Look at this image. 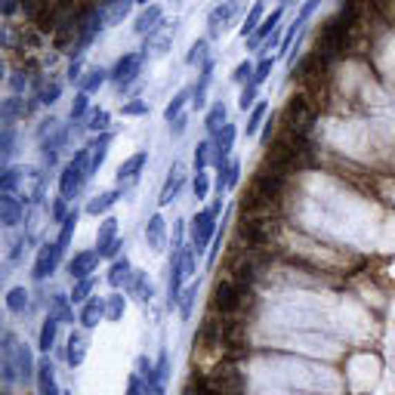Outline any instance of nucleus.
<instances>
[{"mask_svg":"<svg viewBox=\"0 0 395 395\" xmlns=\"http://www.w3.org/2000/svg\"><path fill=\"white\" fill-rule=\"evenodd\" d=\"M182 186H186V170H182V164H180V161H173V167H170V176H167V182H164V189H161V198H157V204H161V207H167V204H173L176 198H180Z\"/></svg>","mask_w":395,"mask_h":395,"instance_id":"11","label":"nucleus"},{"mask_svg":"<svg viewBox=\"0 0 395 395\" xmlns=\"http://www.w3.org/2000/svg\"><path fill=\"white\" fill-rule=\"evenodd\" d=\"M281 16H285V6H275L272 12H266V19H262V25L250 35V41H247V47L250 50H256V47H262V44L269 41V37L275 35V31L281 28Z\"/></svg>","mask_w":395,"mask_h":395,"instance_id":"9","label":"nucleus"},{"mask_svg":"<svg viewBox=\"0 0 395 395\" xmlns=\"http://www.w3.org/2000/svg\"><path fill=\"white\" fill-rule=\"evenodd\" d=\"M111 238H117V220L115 216H105L102 226L96 229V244H105V241H111Z\"/></svg>","mask_w":395,"mask_h":395,"instance_id":"38","label":"nucleus"},{"mask_svg":"<svg viewBox=\"0 0 395 395\" xmlns=\"http://www.w3.org/2000/svg\"><path fill=\"white\" fill-rule=\"evenodd\" d=\"M146 241H148V250H155V253H161L164 247H167V222H164L161 213H155L148 220L146 226Z\"/></svg>","mask_w":395,"mask_h":395,"instance_id":"13","label":"nucleus"},{"mask_svg":"<svg viewBox=\"0 0 395 395\" xmlns=\"http://www.w3.org/2000/svg\"><path fill=\"white\" fill-rule=\"evenodd\" d=\"M186 102H192V90H189V87H182L180 93H176V96L167 102V108H164V121H167V124H173L176 117L182 115V108H186Z\"/></svg>","mask_w":395,"mask_h":395,"instance_id":"26","label":"nucleus"},{"mask_svg":"<svg viewBox=\"0 0 395 395\" xmlns=\"http://www.w3.org/2000/svg\"><path fill=\"white\" fill-rule=\"evenodd\" d=\"M81 71H84V62H81V59H75V62L68 65V84L84 81V75H81Z\"/></svg>","mask_w":395,"mask_h":395,"instance_id":"53","label":"nucleus"},{"mask_svg":"<svg viewBox=\"0 0 395 395\" xmlns=\"http://www.w3.org/2000/svg\"><path fill=\"white\" fill-rule=\"evenodd\" d=\"M256 84H244V90H241V99H238V108L241 111H247V108H253V102H256Z\"/></svg>","mask_w":395,"mask_h":395,"instance_id":"49","label":"nucleus"},{"mask_svg":"<svg viewBox=\"0 0 395 395\" xmlns=\"http://www.w3.org/2000/svg\"><path fill=\"white\" fill-rule=\"evenodd\" d=\"M108 121H111V115L105 108H93L90 111V117H87V127L93 130V133H108Z\"/></svg>","mask_w":395,"mask_h":395,"instance_id":"33","label":"nucleus"},{"mask_svg":"<svg viewBox=\"0 0 395 395\" xmlns=\"http://www.w3.org/2000/svg\"><path fill=\"white\" fill-rule=\"evenodd\" d=\"M50 315L59 318V325H75V309H71L68 293H52L50 296Z\"/></svg>","mask_w":395,"mask_h":395,"instance_id":"15","label":"nucleus"},{"mask_svg":"<svg viewBox=\"0 0 395 395\" xmlns=\"http://www.w3.org/2000/svg\"><path fill=\"white\" fill-rule=\"evenodd\" d=\"M25 176H28V173H25V170H19V167H10V170H6V173H3V195H16L19 182H22Z\"/></svg>","mask_w":395,"mask_h":395,"instance_id":"39","label":"nucleus"},{"mask_svg":"<svg viewBox=\"0 0 395 395\" xmlns=\"http://www.w3.org/2000/svg\"><path fill=\"white\" fill-rule=\"evenodd\" d=\"M238 10H241L238 0H222L220 6H213V10H210V16H207V31H210V37H220L222 31L232 25V19L238 16Z\"/></svg>","mask_w":395,"mask_h":395,"instance_id":"3","label":"nucleus"},{"mask_svg":"<svg viewBox=\"0 0 395 395\" xmlns=\"http://www.w3.org/2000/svg\"><path fill=\"white\" fill-rule=\"evenodd\" d=\"M87 111H90V93L81 90V93L75 96V102H71V121H81Z\"/></svg>","mask_w":395,"mask_h":395,"instance_id":"42","label":"nucleus"},{"mask_svg":"<svg viewBox=\"0 0 395 395\" xmlns=\"http://www.w3.org/2000/svg\"><path fill=\"white\" fill-rule=\"evenodd\" d=\"M96 278H84V281H75V291H71V302H87L90 291H93Z\"/></svg>","mask_w":395,"mask_h":395,"instance_id":"44","label":"nucleus"},{"mask_svg":"<svg viewBox=\"0 0 395 395\" xmlns=\"http://www.w3.org/2000/svg\"><path fill=\"white\" fill-rule=\"evenodd\" d=\"M99 250H81V253H75L68 260V275L71 281H84V278H93L96 266H99Z\"/></svg>","mask_w":395,"mask_h":395,"instance_id":"7","label":"nucleus"},{"mask_svg":"<svg viewBox=\"0 0 395 395\" xmlns=\"http://www.w3.org/2000/svg\"><path fill=\"white\" fill-rule=\"evenodd\" d=\"M146 161H148V151L130 155L127 161L117 167V186L127 189V186H133V182H139V173H142V167H146Z\"/></svg>","mask_w":395,"mask_h":395,"instance_id":"10","label":"nucleus"},{"mask_svg":"<svg viewBox=\"0 0 395 395\" xmlns=\"http://www.w3.org/2000/svg\"><path fill=\"white\" fill-rule=\"evenodd\" d=\"M142 62H146L142 52H124V56L117 59V65L111 68V81L121 84V87H127V84L136 81V75L142 71Z\"/></svg>","mask_w":395,"mask_h":395,"instance_id":"5","label":"nucleus"},{"mask_svg":"<svg viewBox=\"0 0 395 395\" xmlns=\"http://www.w3.org/2000/svg\"><path fill=\"white\" fill-rule=\"evenodd\" d=\"M105 81H111V71H108V68H102V65H96V68H90L87 75H84L81 90H84V93L93 96L99 87H105Z\"/></svg>","mask_w":395,"mask_h":395,"instance_id":"20","label":"nucleus"},{"mask_svg":"<svg viewBox=\"0 0 395 395\" xmlns=\"http://www.w3.org/2000/svg\"><path fill=\"white\" fill-rule=\"evenodd\" d=\"M25 210V201L16 195H3V226H16Z\"/></svg>","mask_w":395,"mask_h":395,"instance_id":"28","label":"nucleus"},{"mask_svg":"<svg viewBox=\"0 0 395 395\" xmlns=\"http://www.w3.org/2000/svg\"><path fill=\"white\" fill-rule=\"evenodd\" d=\"M124 309H127V300H124L121 293H111L108 296V318H105V321H121Z\"/></svg>","mask_w":395,"mask_h":395,"instance_id":"43","label":"nucleus"},{"mask_svg":"<svg viewBox=\"0 0 395 395\" xmlns=\"http://www.w3.org/2000/svg\"><path fill=\"white\" fill-rule=\"evenodd\" d=\"M130 275H133V269H130V260H127V256H117V260L111 262V269H108V285H111V287H127Z\"/></svg>","mask_w":395,"mask_h":395,"instance_id":"19","label":"nucleus"},{"mask_svg":"<svg viewBox=\"0 0 395 395\" xmlns=\"http://www.w3.org/2000/svg\"><path fill=\"white\" fill-rule=\"evenodd\" d=\"M62 395H71V392H62Z\"/></svg>","mask_w":395,"mask_h":395,"instance_id":"57","label":"nucleus"},{"mask_svg":"<svg viewBox=\"0 0 395 395\" xmlns=\"http://www.w3.org/2000/svg\"><path fill=\"white\" fill-rule=\"evenodd\" d=\"M19 377H22V380H31V377H35V371H37V367H35V358H31V349L28 346H19Z\"/></svg>","mask_w":395,"mask_h":395,"instance_id":"32","label":"nucleus"},{"mask_svg":"<svg viewBox=\"0 0 395 395\" xmlns=\"http://www.w3.org/2000/svg\"><path fill=\"white\" fill-rule=\"evenodd\" d=\"M108 318V296H93V300H87L81 306V315H77V321H81L87 331H93L99 321Z\"/></svg>","mask_w":395,"mask_h":395,"instance_id":"8","label":"nucleus"},{"mask_svg":"<svg viewBox=\"0 0 395 395\" xmlns=\"http://www.w3.org/2000/svg\"><path fill=\"white\" fill-rule=\"evenodd\" d=\"M65 201H68V198H62V195L52 201V220H56V222H65V216L71 213V210H65Z\"/></svg>","mask_w":395,"mask_h":395,"instance_id":"50","label":"nucleus"},{"mask_svg":"<svg viewBox=\"0 0 395 395\" xmlns=\"http://www.w3.org/2000/svg\"><path fill=\"white\" fill-rule=\"evenodd\" d=\"M164 25V10H161V3H151V6H142V12L136 16V22H133V31L136 35H151V31H157Z\"/></svg>","mask_w":395,"mask_h":395,"instance_id":"12","label":"nucleus"},{"mask_svg":"<svg viewBox=\"0 0 395 395\" xmlns=\"http://www.w3.org/2000/svg\"><path fill=\"white\" fill-rule=\"evenodd\" d=\"M216 216L220 213H216L213 207L195 213V220H192V247H195V253H204V247L216 238Z\"/></svg>","mask_w":395,"mask_h":395,"instance_id":"2","label":"nucleus"},{"mask_svg":"<svg viewBox=\"0 0 395 395\" xmlns=\"http://www.w3.org/2000/svg\"><path fill=\"white\" fill-rule=\"evenodd\" d=\"M229 124V111H226V102H213L207 108V115H204V127H207V133H220L222 127Z\"/></svg>","mask_w":395,"mask_h":395,"instance_id":"17","label":"nucleus"},{"mask_svg":"<svg viewBox=\"0 0 395 395\" xmlns=\"http://www.w3.org/2000/svg\"><path fill=\"white\" fill-rule=\"evenodd\" d=\"M253 68H256V65L250 62V59H244V62H241L238 68H235L232 81H235V84H250V81H253Z\"/></svg>","mask_w":395,"mask_h":395,"instance_id":"47","label":"nucleus"},{"mask_svg":"<svg viewBox=\"0 0 395 395\" xmlns=\"http://www.w3.org/2000/svg\"><path fill=\"white\" fill-rule=\"evenodd\" d=\"M155 371H157V377H161V383H164V380H167V374H170V355H167V352H161V358H157Z\"/></svg>","mask_w":395,"mask_h":395,"instance_id":"52","label":"nucleus"},{"mask_svg":"<svg viewBox=\"0 0 395 395\" xmlns=\"http://www.w3.org/2000/svg\"><path fill=\"white\" fill-rule=\"evenodd\" d=\"M266 115H269V102L253 105V111H250V117H247V136H256V130L262 127V121H266Z\"/></svg>","mask_w":395,"mask_h":395,"instance_id":"34","label":"nucleus"},{"mask_svg":"<svg viewBox=\"0 0 395 395\" xmlns=\"http://www.w3.org/2000/svg\"><path fill=\"white\" fill-rule=\"evenodd\" d=\"M127 293H133L139 302H148L151 300V285H148V275L146 272H133L127 281Z\"/></svg>","mask_w":395,"mask_h":395,"instance_id":"25","label":"nucleus"},{"mask_svg":"<svg viewBox=\"0 0 395 395\" xmlns=\"http://www.w3.org/2000/svg\"><path fill=\"white\" fill-rule=\"evenodd\" d=\"M59 93H62V87H59V84H47V90L41 93V102L44 105H52L59 99Z\"/></svg>","mask_w":395,"mask_h":395,"instance_id":"51","label":"nucleus"},{"mask_svg":"<svg viewBox=\"0 0 395 395\" xmlns=\"http://www.w3.org/2000/svg\"><path fill=\"white\" fill-rule=\"evenodd\" d=\"M195 296H198V285H192V287H189V291L186 293H182V300H180V315H182V318H192V306H195Z\"/></svg>","mask_w":395,"mask_h":395,"instance_id":"46","label":"nucleus"},{"mask_svg":"<svg viewBox=\"0 0 395 395\" xmlns=\"http://www.w3.org/2000/svg\"><path fill=\"white\" fill-rule=\"evenodd\" d=\"M84 358H87V340H84V334H71L68 337V365L81 367Z\"/></svg>","mask_w":395,"mask_h":395,"instance_id":"27","label":"nucleus"},{"mask_svg":"<svg viewBox=\"0 0 395 395\" xmlns=\"http://www.w3.org/2000/svg\"><path fill=\"white\" fill-rule=\"evenodd\" d=\"M37 386H41V395H62L56 386V374H52L50 358H41V365H37Z\"/></svg>","mask_w":395,"mask_h":395,"instance_id":"18","label":"nucleus"},{"mask_svg":"<svg viewBox=\"0 0 395 395\" xmlns=\"http://www.w3.org/2000/svg\"><path fill=\"white\" fill-rule=\"evenodd\" d=\"M235 291H232V285L229 281H222L220 287H216V309H222V312H229V309H235Z\"/></svg>","mask_w":395,"mask_h":395,"instance_id":"35","label":"nucleus"},{"mask_svg":"<svg viewBox=\"0 0 395 395\" xmlns=\"http://www.w3.org/2000/svg\"><path fill=\"white\" fill-rule=\"evenodd\" d=\"M133 3H136V0H105V6H102V10H105V22H108V25H121Z\"/></svg>","mask_w":395,"mask_h":395,"instance_id":"23","label":"nucleus"},{"mask_svg":"<svg viewBox=\"0 0 395 395\" xmlns=\"http://www.w3.org/2000/svg\"><path fill=\"white\" fill-rule=\"evenodd\" d=\"M186 127H189V117L180 115L173 124H170V133H173V136H182V133H186Z\"/></svg>","mask_w":395,"mask_h":395,"instance_id":"54","label":"nucleus"},{"mask_svg":"<svg viewBox=\"0 0 395 395\" xmlns=\"http://www.w3.org/2000/svg\"><path fill=\"white\" fill-rule=\"evenodd\" d=\"M90 176H93L90 173V146H84L68 164H65L62 173H59V195L71 201V198L81 192V186L90 180Z\"/></svg>","mask_w":395,"mask_h":395,"instance_id":"1","label":"nucleus"},{"mask_svg":"<svg viewBox=\"0 0 395 395\" xmlns=\"http://www.w3.org/2000/svg\"><path fill=\"white\" fill-rule=\"evenodd\" d=\"M56 327H59V318L47 315V318H44V327H41V337H37V349H41L44 355H47L52 349V343H56Z\"/></svg>","mask_w":395,"mask_h":395,"instance_id":"29","label":"nucleus"},{"mask_svg":"<svg viewBox=\"0 0 395 395\" xmlns=\"http://www.w3.org/2000/svg\"><path fill=\"white\" fill-rule=\"evenodd\" d=\"M77 220H81V210L77 207H71V213L65 216V222H62V229H59V238H56V244H59V250H68V244H71V238H75V229H77Z\"/></svg>","mask_w":395,"mask_h":395,"instance_id":"21","label":"nucleus"},{"mask_svg":"<svg viewBox=\"0 0 395 395\" xmlns=\"http://www.w3.org/2000/svg\"><path fill=\"white\" fill-rule=\"evenodd\" d=\"M192 189H195V198H198V201H207V195H210V176L204 173V170H198V173H195Z\"/></svg>","mask_w":395,"mask_h":395,"instance_id":"45","label":"nucleus"},{"mask_svg":"<svg viewBox=\"0 0 395 395\" xmlns=\"http://www.w3.org/2000/svg\"><path fill=\"white\" fill-rule=\"evenodd\" d=\"M121 198H124V189H121V186H117V189H108V192L96 195V198H93V201H90V204H87V213H90V216H99V213H108V210H111V207H115V204H117V201H121Z\"/></svg>","mask_w":395,"mask_h":395,"instance_id":"16","label":"nucleus"},{"mask_svg":"<svg viewBox=\"0 0 395 395\" xmlns=\"http://www.w3.org/2000/svg\"><path fill=\"white\" fill-rule=\"evenodd\" d=\"M213 59H207V62L201 65V77H198V84H195V90H192V105L195 108H204L207 105V87H210V81H213Z\"/></svg>","mask_w":395,"mask_h":395,"instance_id":"14","label":"nucleus"},{"mask_svg":"<svg viewBox=\"0 0 395 395\" xmlns=\"http://www.w3.org/2000/svg\"><path fill=\"white\" fill-rule=\"evenodd\" d=\"M121 247H124L121 235H117V238H111V241H105V244H96V250H99V256H102V260H117Z\"/></svg>","mask_w":395,"mask_h":395,"instance_id":"41","label":"nucleus"},{"mask_svg":"<svg viewBox=\"0 0 395 395\" xmlns=\"http://www.w3.org/2000/svg\"><path fill=\"white\" fill-rule=\"evenodd\" d=\"M262 19H266V0H256V3L247 10V16H244V25H241V35L250 37V35H253V31L262 25Z\"/></svg>","mask_w":395,"mask_h":395,"instance_id":"24","label":"nucleus"},{"mask_svg":"<svg viewBox=\"0 0 395 395\" xmlns=\"http://www.w3.org/2000/svg\"><path fill=\"white\" fill-rule=\"evenodd\" d=\"M272 68H275V59H272V56H262V59H260V65L253 68V81H250V84L262 87V84L269 81V75H272Z\"/></svg>","mask_w":395,"mask_h":395,"instance_id":"37","label":"nucleus"},{"mask_svg":"<svg viewBox=\"0 0 395 395\" xmlns=\"http://www.w3.org/2000/svg\"><path fill=\"white\" fill-rule=\"evenodd\" d=\"M207 59H213V56H210V44H207V37H198V41L192 44V50H189L186 62H189V65H204Z\"/></svg>","mask_w":395,"mask_h":395,"instance_id":"30","label":"nucleus"},{"mask_svg":"<svg viewBox=\"0 0 395 395\" xmlns=\"http://www.w3.org/2000/svg\"><path fill=\"white\" fill-rule=\"evenodd\" d=\"M25 306H28V291L25 287H12L10 293H6V309H10L12 315L25 312Z\"/></svg>","mask_w":395,"mask_h":395,"instance_id":"31","label":"nucleus"},{"mask_svg":"<svg viewBox=\"0 0 395 395\" xmlns=\"http://www.w3.org/2000/svg\"><path fill=\"white\" fill-rule=\"evenodd\" d=\"M210 157H213V142H210V139L198 142V148H195V173H198V170H207Z\"/></svg>","mask_w":395,"mask_h":395,"instance_id":"36","label":"nucleus"},{"mask_svg":"<svg viewBox=\"0 0 395 395\" xmlns=\"http://www.w3.org/2000/svg\"><path fill=\"white\" fill-rule=\"evenodd\" d=\"M12 10H16V0H3V16H12Z\"/></svg>","mask_w":395,"mask_h":395,"instance_id":"55","label":"nucleus"},{"mask_svg":"<svg viewBox=\"0 0 395 395\" xmlns=\"http://www.w3.org/2000/svg\"><path fill=\"white\" fill-rule=\"evenodd\" d=\"M318 6H321V0H302V3H300V12H296V25H306Z\"/></svg>","mask_w":395,"mask_h":395,"instance_id":"48","label":"nucleus"},{"mask_svg":"<svg viewBox=\"0 0 395 395\" xmlns=\"http://www.w3.org/2000/svg\"><path fill=\"white\" fill-rule=\"evenodd\" d=\"M136 3H139V6H151V0H136Z\"/></svg>","mask_w":395,"mask_h":395,"instance_id":"56","label":"nucleus"},{"mask_svg":"<svg viewBox=\"0 0 395 395\" xmlns=\"http://www.w3.org/2000/svg\"><path fill=\"white\" fill-rule=\"evenodd\" d=\"M108 146H111V133H102L99 139L90 142V173H96L102 167L105 155H108Z\"/></svg>","mask_w":395,"mask_h":395,"instance_id":"22","label":"nucleus"},{"mask_svg":"<svg viewBox=\"0 0 395 395\" xmlns=\"http://www.w3.org/2000/svg\"><path fill=\"white\" fill-rule=\"evenodd\" d=\"M121 115L124 117H142V115H148V102H146V99H130V102L121 105Z\"/></svg>","mask_w":395,"mask_h":395,"instance_id":"40","label":"nucleus"},{"mask_svg":"<svg viewBox=\"0 0 395 395\" xmlns=\"http://www.w3.org/2000/svg\"><path fill=\"white\" fill-rule=\"evenodd\" d=\"M176 22H164L157 31H151V35L146 37V47H142V56L146 59H161L164 52L170 50V44H173V37H176V28H173Z\"/></svg>","mask_w":395,"mask_h":395,"instance_id":"4","label":"nucleus"},{"mask_svg":"<svg viewBox=\"0 0 395 395\" xmlns=\"http://www.w3.org/2000/svg\"><path fill=\"white\" fill-rule=\"evenodd\" d=\"M62 250H59L56 241H47L41 250H37V260H35V278L37 281H44V278H50L52 272H56V266H59V260H62Z\"/></svg>","mask_w":395,"mask_h":395,"instance_id":"6","label":"nucleus"}]
</instances>
